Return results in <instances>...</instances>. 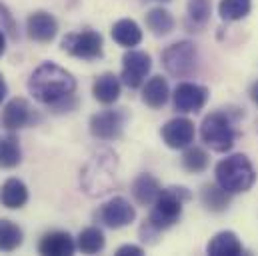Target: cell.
Returning <instances> with one entry per match:
<instances>
[{
  "label": "cell",
  "instance_id": "1",
  "mask_svg": "<svg viewBox=\"0 0 258 256\" xmlns=\"http://www.w3.org/2000/svg\"><path fill=\"white\" fill-rule=\"evenodd\" d=\"M28 90L38 102L54 108H64V102L74 96L76 80L62 66L54 62H42L30 74Z\"/></svg>",
  "mask_w": 258,
  "mask_h": 256
},
{
  "label": "cell",
  "instance_id": "2",
  "mask_svg": "<svg viewBox=\"0 0 258 256\" xmlns=\"http://www.w3.org/2000/svg\"><path fill=\"white\" fill-rule=\"evenodd\" d=\"M186 200H190V192L184 186L162 188L160 196L152 204L148 218L144 220V224L140 228V240L154 242V238L162 230H168L170 226H174L182 216V206Z\"/></svg>",
  "mask_w": 258,
  "mask_h": 256
},
{
  "label": "cell",
  "instance_id": "3",
  "mask_svg": "<svg viewBox=\"0 0 258 256\" xmlns=\"http://www.w3.org/2000/svg\"><path fill=\"white\" fill-rule=\"evenodd\" d=\"M80 184L88 196H102L116 184V154L112 150H98L84 166Z\"/></svg>",
  "mask_w": 258,
  "mask_h": 256
},
{
  "label": "cell",
  "instance_id": "4",
  "mask_svg": "<svg viewBox=\"0 0 258 256\" xmlns=\"http://www.w3.org/2000/svg\"><path fill=\"white\" fill-rule=\"evenodd\" d=\"M214 176H216V184H220L230 194L248 192L252 188V184L256 182L254 166L244 154H232V156H226L224 160H220L216 164Z\"/></svg>",
  "mask_w": 258,
  "mask_h": 256
},
{
  "label": "cell",
  "instance_id": "5",
  "mask_svg": "<svg viewBox=\"0 0 258 256\" xmlns=\"http://www.w3.org/2000/svg\"><path fill=\"white\" fill-rule=\"evenodd\" d=\"M200 138L214 152H228L234 146L236 134L224 112H210L200 124Z\"/></svg>",
  "mask_w": 258,
  "mask_h": 256
},
{
  "label": "cell",
  "instance_id": "6",
  "mask_svg": "<svg viewBox=\"0 0 258 256\" xmlns=\"http://www.w3.org/2000/svg\"><path fill=\"white\" fill-rule=\"evenodd\" d=\"M162 64H164V68H166V72L170 76H174V78H188L196 70L198 52H196L192 42L180 40V42L170 44L162 52Z\"/></svg>",
  "mask_w": 258,
  "mask_h": 256
},
{
  "label": "cell",
  "instance_id": "7",
  "mask_svg": "<svg viewBox=\"0 0 258 256\" xmlns=\"http://www.w3.org/2000/svg\"><path fill=\"white\" fill-rule=\"evenodd\" d=\"M62 50L80 60H96L102 56V36L94 30L68 34L62 40Z\"/></svg>",
  "mask_w": 258,
  "mask_h": 256
},
{
  "label": "cell",
  "instance_id": "8",
  "mask_svg": "<svg viewBox=\"0 0 258 256\" xmlns=\"http://www.w3.org/2000/svg\"><path fill=\"white\" fill-rule=\"evenodd\" d=\"M152 68V58L142 52V50H134L128 48L126 54L122 56V72H120V80L128 86V88H140L148 76Z\"/></svg>",
  "mask_w": 258,
  "mask_h": 256
},
{
  "label": "cell",
  "instance_id": "9",
  "mask_svg": "<svg viewBox=\"0 0 258 256\" xmlns=\"http://www.w3.org/2000/svg\"><path fill=\"white\" fill-rule=\"evenodd\" d=\"M96 218H98V222H102L108 228H124L136 218V210L126 198L114 196L98 208Z\"/></svg>",
  "mask_w": 258,
  "mask_h": 256
},
{
  "label": "cell",
  "instance_id": "10",
  "mask_svg": "<svg viewBox=\"0 0 258 256\" xmlns=\"http://www.w3.org/2000/svg\"><path fill=\"white\" fill-rule=\"evenodd\" d=\"M124 130V114L120 110H102L92 114L90 132L98 140H116Z\"/></svg>",
  "mask_w": 258,
  "mask_h": 256
},
{
  "label": "cell",
  "instance_id": "11",
  "mask_svg": "<svg viewBox=\"0 0 258 256\" xmlns=\"http://www.w3.org/2000/svg\"><path fill=\"white\" fill-rule=\"evenodd\" d=\"M172 100L178 112H198L208 100V90L196 82H180L172 94Z\"/></svg>",
  "mask_w": 258,
  "mask_h": 256
},
{
  "label": "cell",
  "instance_id": "12",
  "mask_svg": "<svg viewBox=\"0 0 258 256\" xmlns=\"http://www.w3.org/2000/svg\"><path fill=\"white\" fill-rule=\"evenodd\" d=\"M160 136L168 148L184 150L194 142V122L188 118H182V116L172 118L162 126Z\"/></svg>",
  "mask_w": 258,
  "mask_h": 256
},
{
  "label": "cell",
  "instance_id": "13",
  "mask_svg": "<svg viewBox=\"0 0 258 256\" xmlns=\"http://www.w3.org/2000/svg\"><path fill=\"white\" fill-rule=\"evenodd\" d=\"M26 32L34 42L46 44L52 42L58 34V22L56 18L46 10H36L26 18Z\"/></svg>",
  "mask_w": 258,
  "mask_h": 256
},
{
  "label": "cell",
  "instance_id": "14",
  "mask_svg": "<svg viewBox=\"0 0 258 256\" xmlns=\"http://www.w3.org/2000/svg\"><path fill=\"white\" fill-rule=\"evenodd\" d=\"M32 122V108L24 98H12L2 110V126L8 132L20 130Z\"/></svg>",
  "mask_w": 258,
  "mask_h": 256
},
{
  "label": "cell",
  "instance_id": "15",
  "mask_svg": "<svg viewBox=\"0 0 258 256\" xmlns=\"http://www.w3.org/2000/svg\"><path fill=\"white\" fill-rule=\"evenodd\" d=\"M74 250H76L74 238L62 230L46 232L38 242V252L46 256H70L74 254Z\"/></svg>",
  "mask_w": 258,
  "mask_h": 256
},
{
  "label": "cell",
  "instance_id": "16",
  "mask_svg": "<svg viewBox=\"0 0 258 256\" xmlns=\"http://www.w3.org/2000/svg\"><path fill=\"white\" fill-rule=\"evenodd\" d=\"M120 78L112 72H104L100 74L94 84H92V96L100 102V104H114L120 96Z\"/></svg>",
  "mask_w": 258,
  "mask_h": 256
},
{
  "label": "cell",
  "instance_id": "17",
  "mask_svg": "<svg viewBox=\"0 0 258 256\" xmlns=\"http://www.w3.org/2000/svg\"><path fill=\"white\" fill-rule=\"evenodd\" d=\"M160 192H162L160 182L148 172L136 176L134 182H132V196L142 206H152L156 202V198L160 196Z\"/></svg>",
  "mask_w": 258,
  "mask_h": 256
},
{
  "label": "cell",
  "instance_id": "18",
  "mask_svg": "<svg viewBox=\"0 0 258 256\" xmlns=\"http://www.w3.org/2000/svg\"><path fill=\"white\" fill-rule=\"evenodd\" d=\"M206 252L212 256H238L242 254V242L230 230H222L210 238L206 244Z\"/></svg>",
  "mask_w": 258,
  "mask_h": 256
},
{
  "label": "cell",
  "instance_id": "19",
  "mask_svg": "<svg viewBox=\"0 0 258 256\" xmlns=\"http://www.w3.org/2000/svg\"><path fill=\"white\" fill-rule=\"evenodd\" d=\"M168 96H170V88L166 78L162 76H152L142 86V102L150 108H162L168 102Z\"/></svg>",
  "mask_w": 258,
  "mask_h": 256
},
{
  "label": "cell",
  "instance_id": "20",
  "mask_svg": "<svg viewBox=\"0 0 258 256\" xmlns=\"http://www.w3.org/2000/svg\"><path fill=\"white\" fill-rule=\"evenodd\" d=\"M26 202H28V188L22 180L8 178L0 186V204L2 206L10 208V210H16V208H22Z\"/></svg>",
  "mask_w": 258,
  "mask_h": 256
},
{
  "label": "cell",
  "instance_id": "21",
  "mask_svg": "<svg viewBox=\"0 0 258 256\" xmlns=\"http://www.w3.org/2000/svg\"><path fill=\"white\" fill-rule=\"evenodd\" d=\"M112 38L116 44L124 46V48H134L142 42V30L140 26L130 20V18H122L118 22H114L112 26Z\"/></svg>",
  "mask_w": 258,
  "mask_h": 256
},
{
  "label": "cell",
  "instance_id": "22",
  "mask_svg": "<svg viewBox=\"0 0 258 256\" xmlns=\"http://www.w3.org/2000/svg\"><path fill=\"white\" fill-rule=\"evenodd\" d=\"M200 200L206 210L222 212L230 204V192H226L220 184H204L200 190Z\"/></svg>",
  "mask_w": 258,
  "mask_h": 256
},
{
  "label": "cell",
  "instance_id": "23",
  "mask_svg": "<svg viewBox=\"0 0 258 256\" xmlns=\"http://www.w3.org/2000/svg\"><path fill=\"white\" fill-rule=\"evenodd\" d=\"M22 240H24L22 228L8 218H0V252L16 250L22 244Z\"/></svg>",
  "mask_w": 258,
  "mask_h": 256
},
{
  "label": "cell",
  "instance_id": "24",
  "mask_svg": "<svg viewBox=\"0 0 258 256\" xmlns=\"http://www.w3.org/2000/svg\"><path fill=\"white\" fill-rule=\"evenodd\" d=\"M146 26L154 36H166L174 30V18L166 8H152L146 14Z\"/></svg>",
  "mask_w": 258,
  "mask_h": 256
},
{
  "label": "cell",
  "instance_id": "25",
  "mask_svg": "<svg viewBox=\"0 0 258 256\" xmlns=\"http://www.w3.org/2000/svg\"><path fill=\"white\" fill-rule=\"evenodd\" d=\"M22 162V150L14 134L0 138V168H16Z\"/></svg>",
  "mask_w": 258,
  "mask_h": 256
},
{
  "label": "cell",
  "instance_id": "26",
  "mask_svg": "<svg viewBox=\"0 0 258 256\" xmlns=\"http://www.w3.org/2000/svg\"><path fill=\"white\" fill-rule=\"evenodd\" d=\"M104 244H106L104 234H102V230L96 228V226L84 228V230L78 234V240H76L78 250L84 252V254H96V252H100V250L104 248Z\"/></svg>",
  "mask_w": 258,
  "mask_h": 256
},
{
  "label": "cell",
  "instance_id": "27",
  "mask_svg": "<svg viewBox=\"0 0 258 256\" xmlns=\"http://www.w3.org/2000/svg\"><path fill=\"white\" fill-rule=\"evenodd\" d=\"M252 8V0H220L218 14L226 22H236L248 16Z\"/></svg>",
  "mask_w": 258,
  "mask_h": 256
},
{
  "label": "cell",
  "instance_id": "28",
  "mask_svg": "<svg viewBox=\"0 0 258 256\" xmlns=\"http://www.w3.org/2000/svg\"><path fill=\"white\" fill-rule=\"evenodd\" d=\"M212 4L210 0H188L186 4V24L190 28H202L210 20Z\"/></svg>",
  "mask_w": 258,
  "mask_h": 256
},
{
  "label": "cell",
  "instance_id": "29",
  "mask_svg": "<svg viewBox=\"0 0 258 256\" xmlns=\"http://www.w3.org/2000/svg\"><path fill=\"white\" fill-rule=\"evenodd\" d=\"M182 166H184V170H188V172H202V170H206V166H208V154L200 148V146H188V148H184V154H182Z\"/></svg>",
  "mask_w": 258,
  "mask_h": 256
},
{
  "label": "cell",
  "instance_id": "30",
  "mask_svg": "<svg viewBox=\"0 0 258 256\" xmlns=\"http://www.w3.org/2000/svg\"><path fill=\"white\" fill-rule=\"evenodd\" d=\"M144 252L140 246H136V244H124V246H120L118 250H116V256H140Z\"/></svg>",
  "mask_w": 258,
  "mask_h": 256
},
{
  "label": "cell",
  "instance_id": "31",
  "mask_svg": "<svg viewBox=\"0 0 258 256\" xmlns=\"http://www.w3.org/2000/svg\"><path fill=\"white\" fill-rule=\"evenodd\" d=\"M6 94H8V86H6V80H4V74L0 72V104H2V100L6 98Z\"/></svg>",
  "mask_w": 258,
  "mask_h": 256
},
{
  "label": "cell",
  "instance_id": "32",
  "mask_svg": "<svg viewBox=\"0 0 258 256\" xmlns=\"http://www.w3.org/2000/svg\"><path fill=\"white\" fill-rule=\"evenodd\" d=\"M250 98H252V102L258 106V80H254L252 86H250Z\"/></svg>",
  "mask_w": 258,
  "mask_h": 256
},
{
  "label": "cell",
  "instance_id": "33",
  "mask_svg": "<svg viewBox=\"0 0 258 256\" xmlns=\"http://www.w3.org/2000/svg\"><path fill=\"white\" fill-rule=\"evenodd\" d=\"M6 52V36H4V32L0 30V56Z\"/></svg>",
  "mask_w": 258,
  "mask_h": 256
},
{
  "label": "cell",
  "instance_id": "34",
  "mask_svg": "<svg viewBox=\"0 0 258 256\" xmlns=\"http://www.w3.org/2000/svg\"><path fill=\"white\" fill-rule=\"evenodd\" d=\"M156 2H170V0H156Z\"/></svg>",
  "mask_w": 258,
  "mask_h": 256
},
{
  "label": "cell",
  "instance_id": "35",
  "mask_svg": "<svg viewBox=\"0 0 258 256\" xmlns=\"http://www.w3.org/2000/svg\"><path fill=\"white\" fill-rule=\"evenodd\" d=\"M256 132H258V122H256Z\"/></svg>",
  "mask_w": 258,
  "mask_h": 256
}]
</instances>
